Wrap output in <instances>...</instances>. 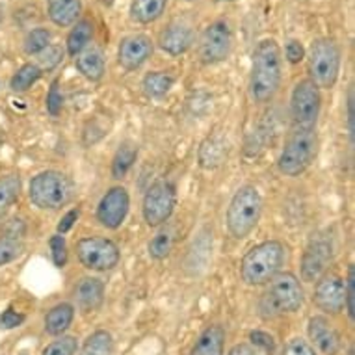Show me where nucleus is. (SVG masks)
I'll list each match as a JSON object with an SVG mask.
<instances>
[{
	"instance_id": "1",
	"label": "nucleus",
	"mask_w": 355,
	"mask_h": 355,
	"mask_svg": "<svg viewBox=\"0 0 355 355\" xmlns=\"http://www.w3.org/2000/svg\"><path fill=\"white\" fill-rule=\"evenodd\" d=\"M283 78V62L281 49L275 40H262L253 51L250 76L251 99L264 105L274 99L279 92Z\"/></svg>"
},
{
	"instance_id": "2",
	"label": "nucleus",
	"mask_w": 355,
	"mask_h": 355,
	"mask_svg": "<svg viewBox=\"0 0 355 355\" xmlns=\"http://www.w3.org/2000/svg\"><path fill=\"white\" fill-rule=\"evenodd\" d=\"M285 262V248L277 240H268L255 245L242 259L240 275L245 285L262 286L268 285L275 275L279 274Z\"/></svg>"
},
{
	"instance_id": "3",
	"label": "nucleus",
	"mask_w": 355,
	"mask_h": 355,
	"mask_svg": "<svg viewBox=\"0 0 355 355\" xmlns=\"http://www.w3.org/2000/svg\"><path fill=\"white\" fill-rule=\"evenodd\" d=\"M316 140L315 128L296 127L286 138L285 147L281 149V155L277 158V168L286 177H297L302 175L309 166L313 164L316 157Z\"/></svg>"
},
{
	"instance_id": "4",
	"label": "nucleus",
	"mask_w": 355,
	"mask_h": 355,
	"mask_svg": "<svg viewBox=\"0 0 355 355\" xmlns=\"http://www.w3.org/2000/svg\"><path fill=\"white\" fill-rule=\"evenodd\" d=\"M30 201L41 210H56L69 203L75 196V184L60 171H43L30 181Z\"/></svg>"
},
{
	"instance_id": "5",
	"label": "nucleus",
	"mask_w": 355,
	"mask_h": 355,
	"mask_svg": "<svg viewBox=\"0 0 355 355\" xmlns=\"http://www.w3.org/2000/svg\"><path fill=\"white\" fill-rule=\"evenodd\" d=\"M262 214V198L251 184L239 188L227 209V229L234 239H245L257 227Z\"/></svg>"
},
{
	"instance_id": "6",
	"label": "nucleus",
	"mask_w": 355,
	"mask_h": 355,
	"mask_svg": "<svg viewBox=\"0 0 355 355\" xmlns=\"http://www.w3.org/2000/svg\"><path fill=\"white\" fill-rule=\"evenodd\" d=\"M268 291L262 297V311L270 316L283 315V313H296L303 305L302 283L294 274L279 272L268 283Z\"/></svg>"
},
{
	"instance_id": "7",
	"label": "nucleus",
	"mask_w": 355,
	"mask_h": 355,
	"mask_svg": "<svg viewBox=\"0 0 355 355\" xmlns=\"http://www.w3.org/2000/svg\"><path fill=\"white\" fill-rule=\"evenodd\" d=\"M309 80L315 82L318 89H331L340 73V51L337 43L327 37L313 41L309 51Z\"/></svg>"
},
{
	"instance_id": "8",
	"label": "nucleus",
	"mask_w": 355,
	"mask_h": 355,
	"mask_svg": "<svg viewBox=\"0 0 355 355\" xmlns=\"http://www.w3.org/2000/svg\"><path fill=\"white\" fill-rule=\"evenodd\" d=\"M76 257L84 268L92 272H108L119 264V248L103 236H86L76 244Z\"/></svg>"
},
{
	"instance_id": "9",
	"label": "nucleus",
	"mask_w": 355,
	"mask_h": 355,
	"mask_svg": "<svg viewBox=\"0 0 355 355\" xmlns=\"http://www.w3.org/2000/svg\"><path fill=\"white\" fill-rule=\"evenodd\" d=\"M231 49H233V32L225 21L210 23L199 37V60L205 65H214L227 60Z\"/></svg>"
},
{
	"instance_id": "10",
	"label": "nucleus",
	"mask_w": 355,
	"mask_h": 355,
	"mask_svg": "<svg viewBox=\"0 0 355 355\" xmlns=\"http://www.w3.org/2000/svg\"><path fill=\"white\" fill-rule=\"evenodd\" d=\"M175 203H177V193L171 182L157 181L144 198V220L149 227H158L169 220L173 214Z\"/></svg>"
},
{
	"instance_id": "11",
	"label": "nucleus",
	"mask_w": 355,
	"mask_h": 355,
	"mask_svg": "<svg viewBox=\"0 0 355 355\" xmlns=\"http://www.w3.org/2000/svg\"><path fill=\"white\" fill-rule=\"evenodd\" d=\"M322 97L320 89L315 86V82L302 80L297 82L294 92H292L291 110L294 123L297 127L313 128L316 119L320 116Z\"/></svg>"
},
{
	"instance_id": "12",
	"label": "nucleus",
	"mask_w": 355,
	"mask_h": 355,
	"mask_svg": "<svg viewBox=\"0 0 355 355\" xmlns=\"http://www.w3.org/2000/svg\"><path fill=\"white\" fill-rule=\"evenodd\" d=\"M333 244L327 236H316L311 240L302 259V277L307 283H315L326 274L327 266L331 264Z\"/></svg>"
},
{
	"instance_id": "13",
	"label": "nucleus",
	"mask_w": 355,
	"mask_h": 355,
	"mask_svg": "<svg viewBox=\"0 0 355 355\" xmlns=\"http://www.w3.org/2000/svg\"><path fill=\"white\" fill-rule=\"evenodd\" d=\"M315 305L327 315H338L344 311L346 281L337 274H324L316 281Z\"/></svg>"
},
{
	"instance_id": "14",
	"label": "nucleus",
	"mask_w": 355,
	"mask_h": 355,
	"mask_svg": "<svg viewBox=\"0 0 355 355\" xmlns=\"http://www.w3.org/2000/svg\"><path fill=\"white\" fill-rule=\"evenodd\" d=\"M128 207H130V198L127 190L123 187L110 188L97 207V220L106 229L121 227V223L128 214Z\"/></svg>"
},
{
	"instance_id": "15",
	"label": "nucleus",
	"mask_w": 355,
	"mask_h": 355,
	"mask_svg": "<svg viewBox=\"0 0 355 355\" xmlns=\"http://www.w3.org/2000/svg\"><path fill=\"white\" fill-rule=\"evenodd\" d=\"M153 56V40L146 34H132L123 37L117 51L119 64L125 71L140 69Z\"/></svg>"
},
{
	"instance_id": "16",
	"label": "nucleus",
	"mask_w": 355,
	"mask_h": 355,
	"mask_svg": "<svg viewBox=\"0 0 355 355\" xmlns=\"http://www.w3.org/2000/svg\"><path fill=\"white\" fill-rule=\"evenodd\" d=\"M309 338L324 355H337L340 352V337L337 329L324 316H313L309 320Z\"/></svg>"
},
{
	"instance_id": "17",
	"label": "nucleus",
	"mask_w": 355,
	"mask_h": 355,
	"mask_svg": "<svg viewBox=\"0 0 355 355\" xmlns=\"http://www.w3.org/2000/svg\"><path fill=\"white\" fill-rule=\"evenodd\" d=\"M193 32L182 23H171L158 35V45L171 56H181L192 47Z\"/></svg>"
},
{
	"instance_id": "18",
	"label": "nucleus",
	"mask_w": 355,
	"mask_h": 355,
	"mask_svg": "<svg viewBox=\"0 0 355 355\" xmlns=\"http://www.w3.org/2000/svg\"><path fill=\"white\" fill-rule=\"evenodd\" d=\"M75 300L82 313H94L105 302V283L97 277H82L75 288Z\"/></svg>"
},
{
	"instance_id": "19",
	"label": "nucleus",
	"mask_w": 355,
	"mask_h": 355,
	"mask_svg": "<svg viewBox=\"0 0 355 355\" xmlns=\"http://www.w3.org/2000/svg\"><path fill=\"white\" fill-rule=\"evenodd\" d=\"M47 13L56 26H71L80 17L82 0H49Z\"/></svg>"
},
{
	"instance_id": "20",
	"label": "nucleus",
	"mask_w": 355,
	"mask_h": 355,
	"mask_svg": "<svg viewBox=\"0 0 355 355\" xmlns=\"http://www.w3.org/2000/svg\"><path fill=\"white\" fill-rule=\"evenodd\" d=\"M225 331L221 326L207 327L193 344L190 355H223Z\"/></svg>"
},
{
	"instance_id": "21",
	"label": "nucleus",
	"mask_w": 355,
	"mask_h": 355,
	"mask_svg": "<svg viewBox=\"0 0 355 355\" xmlns=\"http://www.w3.org/2000/svg\"><path fill=\"white\" fill-rule=\"evenodd\" d=\"M73 318H75V307L71 303H58L45 316V331L54 337L62 335L69 329Z\"/></svg>"
},
{
	"instance_id": "22",
	"label": "nucleus",
	"mask_w": 355,
	"mask_h": 355,
	"mask_svg": "<svg viewBox=\"0 0 355 355\" xmlns=\"http://www.w3.org/2000/svg\"><path fill=\"white\" fill-rule=\"evenodd\" d=\"M168 0H132L130 2V17L140 24L155 23L162 17Z\"/></svg>"
},
{
	"instance_id": "23",
	"label": "nucleus",
	"mask_w": 355,
	"mask_h": 355,
	"mask_svg": "<svg viewBox=\"0 0 355 355\" xmlns=\"http://www.w3.org/2000/svg\"><path fill=\"white\" fill-rule=\"evenodd\" d=\"M75 64H76V69L80 71L87 80L99 82L101 78L105 76V71H106L105 58H103V54H101L99 51H94V49H89V51H82V53L76 56Z\"/></svg>"
},
{
	"instance_id": "24",
	"label": "nucleus",
	"mask_w": 355,
	"mask_h": 355,
	"mask_svg": "<svg viewBox=\"0 0 355 355\" xmlns=\"http://www.w3.org/2000/svg\"><path fill=\"white\" fill-rule=\"evenodd\" d=\"M92 37H94V23L87 19L76 21L73 30L67 35V53L71 56H78L82 51H86Z\"/></svg>"
},
{
	"instance_id": "25",
	"label": "nucleus",
	"mask_w": 355,
	"mask_h": 355,
	"mask_svg": "<svg viewBox=\"0 0 355 355\" xmlns=\"http://www.w3.org/2000/svg\"><path fill=\"white\" fill-rule=\"evenodd\" d=\"M21 192V179L17 175H6L0 179V221L4 220L8 210L17 201Z\"/></svg>"
},
{
	"instance_id": "26",
	"label": "nucleus",
	"mask_w": 355,
	"mask_h": 355,
	"mask_svg": "<svg viewBox=\"0 0 355 355\" xmlns=\"http://www.w3.org/2000/svg\"><path fill=\"white\" fill-rule=\"evenodd\" d=\"M114 354V340L112 335L105 329L94 331L86 338L82 346L80 355H112Z\"/></svg>"
},
{
	"instance_id": "27",
	"label": "nucleus",
	"mask_w": 355,
	"mask_h": 355,
	"mask_svg": "<svg viewBox=\"0 0 355 355\" xmlns=\"http://www.w3.org/2000/svg\"><path fill=\"white\" fill-rule=\"evenodd\" d=\"M223 157H225V147H223V144L214 140V138H209V140H205L201 144V149H199V164H201V168H218L223 162Z\"/></svg>"
},
{
	"instance_id": "28",
	"label": "nucleus",
	"mask_w": 355,
	"mask_h": 355,
	"mask_svg": "<svg viewBox=\"0 0 355 355\" xmlns=\"http://www.w3.org/2000/svg\"><path fill=\"white\" fill-rule=\"evenodd\" d=\"M175 78L169 73H164V71H153V73H147L146 78H144V89H146L147 95L151 97H162L173 87Z\"/></svg>"
},
{
	"instance_id": "29",
	"label": "nucleus",
	"mask_w": 355,
	"mask_h": 355,
	"mask_svg": "<svg viewBox=\"0 0 355 355\" xmlns=\"http://www.w3.org/2000/svg\"><path fill=\"white\" fill-rule=\"evenodd\" d=\"M136 157H138V149L135 146H130V144H123L117 149L114 162H112V177L114 179H123L128 173V169L132 168V164L136 162Z\"/></svg>"
},
{
	"instance_id": "30",
	"label": "nucleus",
	"mask_w": 355,
	"mask_h": 355,
	"mask_svg": "<svg viewBox=\"0 0 355 355\" xmlns=\"http://www.w3.org/2000/svg\"><path fill=\"white\" fill-rule=\"evenodd\" d=\"M41 78V67L35 64H26L23 65L21 69L12 76V82H10V87L17 94H23V92H28L30 87L34 86L35 82Z\"/></svg>"
},
{
	"instance_id": "31",
	"label": "nucleus",
	"mask_w": 355,
	"mask_h": 355,
	"mask_svg": "<svg viewBox=\"0 0 355 355\" xmlns=\"http://www.w3.org/2000/svg\"><path fill=\"white\" fill-rule=\"evenodd\" d=\"M51 40H53V34L47 28L30 30L24 40V51L26 54H41L51 45Z\"/></svg>"
},
{
	"instance_id": "32",
	"label": "nucleus",
	"mask_w": 355,
	"mask_h": 355,
	"mask_svg": "<svg viewBox=\"0 0 355 355\" xmlns=\"http://www.w3.org/2000/svg\"><path fill=\"white\" fill-rule=\"evenodd\" d=\"M24 245L21 240L10 239V236H0V266H6L10 262L17 261L23 255Z\"/></svg>"
},
{
	"instance_id": "33",
	"label": "nucleus",
	"mask_w": 355,
	"mask_h": 355,
	"mask_svg": "<svg viewBox=\"0 0 355 355\" xmlns=\"http://www.w3.org/2000/svg\"><path fill=\"white\" fill-rule=\"evenodd\" d=\"M173 248V239L169 233H158L155 239L149 242V255L157 261H162L169 255V251Z\"/></svg>"
},
{
	"instance_id": "34",
	"label": "nucleus",
	"mask_w": 355,
	"mask_h": 355,
	"mask_svg": "<svg viewBox=\"0 0 355 355\" xmlns=\"http://www.w3.org/2000/svg\"><path fill=\"white\" fill-rule=\"evenodd\" d=\"M76 348H78V344H76L75 337H62L49 344L41 355H75Z\"/></svg>"
},
{
	"instance_id": "35",
	"label": "nucleus",
	"mask_w": 355,
	"mask_h": 355,
	"mask_svg": "<svg viewBox=\"0 0 355 355\" xmlns=\"http://www.w3.org/2000/svg\"><path fill=\"white\" fill-rule=\"evenodd\" d=\"M40 56V64L43 69H54L56 65L62 64V60H64V49L58 47V45H49L45 51L41 54H37Z\"/></svg>"
},
{
	"instance_id": "36",
	"label": "nucleus",
	"mask_w": 355,
	"mask_h": 355,
	"mask_svg": "<svg viewBox=\"0 0 355 355\" xmlns=\"http://www.w3.org/2000/svg\"><path fill=\"white\" fill-rule=\"evenodd\" d=\"M51 250H53V261L58 268H64L67 262V244H65L64 234H54L51 239Z\"/></svg>"
},
{
	"instance_id": "37",
	"label": "nucleus",
	"mask_w": 355,
	"mask_h": 355,
	"mask_svg": "<svg viewBox=\"0 0 355 355\" xmlns=\"http://www.w3.org/2000/svg\"><path fill=\"white\" fill-rule=\"evenodd\" d=\"M283 355H316L315 346L309 344V340L302 337H294L292 340H288L283 349Z\"/></svg>"
},
{
	"instance_id": "38",
	"label": "nucleus",
	"mask_w": 355,
	"mask_h": 355,
	"mask_svg": "<svg viewBox=\"0 0 355 355\" xmlns=\"http://www.w3.org/2000/svg\"><path fill=\"white\" fill-rule=\"evenodd\" d=\"M344 311L354 320L355 316V268L349 266L348 277H346V300H344Z\"/></svg>"
},
{
	"instance_id": "39",
	"label": "nucleus",
	"mask_w": 355,
	"mask_h": 355,
	"mask_svg": "<svg viewBox=\"0 0 355 355\" xmlns=\"http://www.w3.org/2000/svg\"><path fill=\"white\" fill-rule=\"evenodd\" d=\"M62 106H64V97L60 94V87H58V80L53 82V86L49 89L47 95V110L51 116H60V112H62Z\"/></svg>"
},
{
	"instance_id": "40",
	"label": "nucleus",
	"mask_w": 355,
	"mask_h": 355,
	"mask_svg": "<svg viewBox=\"0 0 355 355\" xmlns=\"http://www.w3.org/2000/svg\"><path fill=\"white\" fill-rule=\"evenodd\" d=\"M250 340L255 344L257 348L264 349L268 355H274L275 352V340L274 337L266 331H251L250 333Z\"/></svg>"
},
{
	"instance_id": "41",
	"label": "nucleus",
	"mask_w": 355,
	"mask_h": 355,
	"mask_svg": "<svg viewBox=\"0 0 355 355\" xmlns=\"http://www.w3.org/2000/svg\"><path fill=\"white\" fill-rule=\"evenodd\" d=\"M24 322V315L13 311V309H6L2 316H0V327L4 329H13V327H19Z\"/></svg>"
},
{
	"instance_id": "42",
	"label": "nucleus",
	"mask_w": 355,
	"mask_h": 355,
	"mask_svg": "<svg viewBox=\"0 0 355 355\" xmlns=\"http://www.w3.org/2000/svg\"><path fill=\"white\" fill-rule=\"evenodd\" d=\"M305 58V49L300 41L292 40L286 43V60L291 62V64H300L302 60Z\"/></svg>"
},
{
	"instance_id": "43",
	"label": "nucleus",
	"mask_w": 355,
	"mask_h": 355,
	"mask_svg": "<svg viewBox=\"0 0 355 355\" xmlns=\"http://www.w3.org/2000/svg\"><path fill=\"white\" fill-rule=\"evenodd\" d=\"M24 234V223L23 220L19 218H13L12 221H8V225L4 227V236H10V239L21 240V236Z\"/></svg>"
},
{
	"instance_id": "44",
	"label": "nucleus",
	"mask_w": 355,
	"mask_h": 355,
	"mask_svg": "<svg viewBox=\"0 0 355 355\" xmlns=\"http://www.w3.org/2000/svg\"><path fill=\"white\" fill-rule=\"evenodd\" d=\"M78 214H80V212H78V209L69 210V212H67V214H65L64 218H62V221H60V223H58V234H65V233H67V231H69V229L73 227V223H75V221H76Z\"/></svg>"
},
{
	"instance_id": "45",
	"label": "nucleus",
	"mask_w": 355,
	"mask_h": 355,
	"mask_svg": "<svg viewBox=\"0 0 355 355\" xmlns=\"http://www.w3.org/2000/svg\"><path fill=\"white\" fill-rule=\"evenodd\" d=\"M229 355H259V354H257V349L253 348V346H250V344H236V346L231 348Z\"/></svg>"
},
{
	"instance_id": "46",
	"label": "nucleus",
	"mask_w": 355,
	"mask_h": 355,
	"mask_svg": "<svg viewBox=\"0 0 355 355\" xmlns=\"http://www.w3.org/2000/svg\"><path fill=\"white\" fill-rule=\"evenodd\" d=\"M348 121H349V130L354 132V94H349V101H348Z\"/></svg>"
},
{
	"instance_id": "47",
	"label": "nucleus",
	"mask_w": 355,
	"mask_h": 355,
	"mask_svg": "<svg viewBox=\"0 0 355 355\" xmlns=\"http://www.w3.org/2000/svg\"><path fill=\"white\" fill-rule=\"evenodd\" d=\"M225 2H233V0H225Z\"/></svg>"
},
{
	"instance_id": "48",
	"label": "nucleus",
	"mask_w": 355,
	"mask_h": 355,
	"mask_svg": "<svg viewBox=\"0 0 355 355\" xmlns=\"http://www.w3.org/2000/svg\"><path fill=\"white\" fill-rule=\"evenodd\" d=\"M188 2H193V0H188Z\"/></svg>"
}]
</instances>
